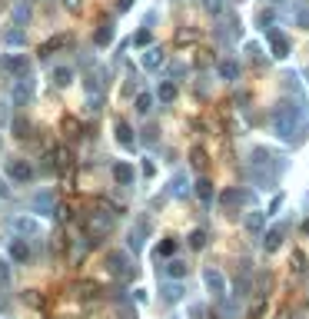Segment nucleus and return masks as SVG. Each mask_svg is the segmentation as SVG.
Segmentation results:
<instances>
[{
	"instance_id": "f257e3e1",
	"label": "nucleus",
	"mask_w": 309,
	"mask_h": 319,
	"mask_svg": "<svg viewBox=\"0 0 309 319\" xmlns=\"http://www.w3.org/2000/svg\"><path fill=\"white\" fill-rule=\"evenodd\" d=\"M7 176H10L13 183H30L33 180V166L27 160L13 157V160H7Z\"/></svg>"
},
{
	"instance_id": "f03ea898",
	"label": "nucleus",
	"mask_w": 309,
	"mask_h": 319,
	"mask_svg": "<svg viewBox=\"0 0 309 319\" xmlns=\"http://www.w3.org/2000/svg\"><path fill=\"white\" fill-rule=\"evenodd\" d=\"M4 67L10 70V73H17L20 80H24V77L30 73V60H27L24 53H13V57H7V60H4Z\"/></svg>"
},
{
	"instance_id": "7ed1b4c3",
	"label": "nucleus",
	"mask_w": 309,
	"mask_h": 319,
	"mask_svg": "<svg viewBox=\"0 0 309 319\" xmlns=\"http://www.w3.org/2000/svg\"><path fill=\"white\" fill-rule=\"evenodd\" d=\"M10 259L13 263H27V259H30V243H27V239H10Z\"/></svg>"
},
{
	"instance_id": "20e7f679",
	"label": "nucleus",
	"mask_w": 309,
	"mask_h": 319,
	"mask_svg": "<svg viewBox=\"0 0 309 319\" xmlns=\"http://www.w3.org/2000/svg\"><path fill=\"white\" fill-rule=\"evenodd\" d=\"M30 97H33V83H30V77H24V80L17 83V90H13V103L27 106V103H30Z\"/></svg>"
},
{
	"instance_id": "39448f33",
	"label": "nucleus",
	"mask_w": 309,
	"mask_h": 319,
	"mask_svg": "<svg viewBox=\"0 0 309 319\" xmlns=\"http://www.w3.org/2000/svg\"><path fill=\"white\" fill-rule=\"evenodd\" d=\"M13 230H17V233H24V236H37V233H40V223H37V219L20 216V219H13Z\"/></svg>"
},
{
	"instance_id": "423d86ee",
	"label": "nucleus",
	"mask_w": 309,
	"mask_h": 319,
	"mask_svg": "<svg viewBox=\"0 0 309 319\" xmlns=\"http://www.w3.org/2000/svg\"><path fill=\"white\" fill-rule=\"evenodd\" d=\"M110 230V216H107V213H96V216L93 219H90V236H103V233H107Z\"/></svg>"
},
{
	"instance_id": "0eeeda50",
	"label": "nucleus",
	"mask_w": 309,
	"mask_h": 319,
	"mask_svg": "<svg viewBox=\"0 0 309 319\" xmlns=\"http://www.w3.org/2000/svg\"><path fill=\"white\" fill-rule=\"evenodd\" d=\"M0 40H4L7 47H24L27 44V33H24V27H13V30H7Z\"/></svg>"
},
{
	"instance_id": "6e6552de",
	"label": "nucleus",
	"mask_w": 309,
	"mask_h": 319,
	"mask_svg": "<svg viewBox=\"0 0 309 319\" xmlns=\"http://www.w3.org/2000/svg\"><path fill=\"white\" fill-rule=\"evenodd\" d=\"M63 47H70V37H67V33H63V37H53V40H47V44L40 47V53H44V57H50V53L63 50Z\"/></svg>"
},
{
	"instance_id": "1a4fd4ad",
	"label": "nucleus",
	"mask_w": 309,
	"mask_h": 319,
	"mask_svg": "<svg viewBox=\"0 0 309 319\" xmlns=\"http://www.w3.org/2000/svg\"><path fill=\"white\" fill-rule=\"evenodd\" d=\"M53 166H57V170H67L70 166V163H73V153H70L67 150V146H57V150H53Z\"/></svg>"
},
{
	"instance_id": "9d476101",
	"label": "nucleus",
	"mask_w": 309,
	"mask_h": 319,
	"mask_svg": "<svg viewBox=\"0 0 309 319\" xmlns=\"http://www.w3.org/2000/svg\"><path fill=\"white\" fill-rule=\"evenodd\" d=\"M107 263H110V269H113L117 276H126V273H130V269H126V256H120V253H110Z\"/></svg>"
},
{
	"instance_id": "9b49d317",
	"label": "nucleus",
	"mask_w": 309,
	"mask_h": 319,
	"mask_svg": "<svg viewBox=\"0 0 309 319\" xmlns=\"http://www.w3.org/2000/svg\"><path fill=\"white\" fill-rule=\"evenodd\" d=\"M53 83H57V87H70V83H73V70H70V67H57V70H53Z\"/></svg>"
},
{
	"instance_id": "f8f14e48",
	"label": "nucleus",
	"mask_w": 309,
	"mask_h": 319,
	"mask_svg": "<svg viewBox=\"0 0 309 319\" xmlns=\"http://www.w3.org/2000/svg\"><path fill=\"white\" fill-rule=\"evenodd\" d=\"M13 137H20V140H27V137H30V123H27L24 117H17V120H13Z\"/></svg>"
},
{
	"instance_id": "ddd939ff",
	"label": "nucleus",
	"mask_w": 309,
	"mask_h": 319,
	"mask_svg": "<svg viewBox=\"0 0 309 319\" xmlns=\"http://www.w3.org/2000/svg\"><path fill=\"white\" fill-rule=\"evenodd\" d=\"M60 130L67 133V137H80V120L67 117V120H63V123H60Z\"/></svg>"
},
{
	"instance_id": "4468645a",
	"label": "nucleus",
	"mask_w": 309,
	"mask_h": 319,
	"mask_svg": "<svg viewBox=\"0 0 309 319\" xmlns=\"http://www.w3.org/2000/svg\"><path fill=\"white\" fill-rule=\"evenodd\" d=\"M113 176H117L120 183H130V180H133V166H126V163H117V166H113Z\"/></svg>"
},
{
	"instance_id": "2eb2a0df",
	"label": "nucleus",
	"mask_w": 309,
	"mask_h": 319,
	"mask_svg": "<svg viewBox=\"0 0 309 319\" xmlns=\"http://www.w3.org/2000/svg\"><path fill=\"white\" fill-rule=\"evenodd\" d=\"M117 137H120V143H123V146H133V133H130V126H126L123 120L117 123Z\"/></svg>"
},
{
	"instance_id": "dca6fc26",
	"label": "nucleus",
	"mask_w": 309,
	"mask_h": 319,
	"mask_svg": "<svg viewBox=\"0 0 309 319\" xmlns=\"http://www.w3.org/2000/svg\"><path fill=\"white\" fill-rule=\"evenodd\" d=\"M110 40H113V27H110V24H103L100 30H96V44H100V47H107Z\"/></svg>"
},
{
	"instance_id": "f3484780",
	"label": "nucleus",
	"mask_w": 309,
	"mask_h": 319,
	"mask_svg": "<svg viewBox=\"0 0 309 319\" xmlns=\"http://www.w3.org/2000/svg\"><path fill=\"white\" fill-rule=\"evenodd\" d=\"M33 207H37V213H44V210H50L53 207V193H40L37 200H33Z\"/></svg>"
},
{
	"instance_id": "a211bd4d",
	"label": "nucleus",
	"mask_w": 309,
	"mask_h": 319,
	"mask_svg": "<svg viewBox=\"0 0 309 319\" xmlns=\"http://www.w3.org/2000/svg\"><path fill=\"white\" fill-rule=\"evenodd\" d=\"M76 296H83V299L96 296V283H76Z\"/></svg>"
},
{
	"instance_id": "6ab92c4d",
	"label": "nucleus",
	"mask_w": 309,
	"mask_h": 319,
	"mask_svg": "<svg viewBox=\"0 0 309 319\" xmlns=\"http://www.w3.org/2000/svg\"><path fill=\"white\" fill-rule=\"evenodd\" d=\"M13 20H17V27H24L27 20H30V7H24V4H17V10H13Z\"/></svg>"
},
{
	"instance_id": "aec40b11",
	"label": "nucleus",
	"mask_w": 309,
	"mask_h": 319,
	"mask_svg": "<svg viewBox=\"0 0 309 319\" xmlns=\"http://www.w3.org/2000/svg\"><path fill=\"white\" fill-rule=\"evenodd\" d=\"M0 286H10V263L0 259Z\"/></svg>"
},
{
	"instance_id": "412c9836",
	"label": "nucleus",
	"mask_w": 309,
	"mask_h": 319,
	"mask_svg": "<svg viewBox=\"0 0 309 319\" xmlns=\"http://www.w3.org/2000/svg\"><path fill=\"white\" fill-rule=\"evenodd\" d=\"M173 97H177V87H173V83H163V87H160V100H173Z\"/></svg>"
},
{
	"instance_id": "4be33fe9",
	"label": "nucleus",
	"mask_w": 309,
	"mask_h": 319,
	"mask_svg": "<svg viewBox=\"0 0 309 319\" xmlns=\"http://www.w3.org/2000/svg\"><path fill=\"white\" fill-rule=\"evenodd\" d=\"M137 110H140V113L150 110V97H137Z\"/></svg>"
},
{
	"instance_id": "5701e85b",
	"label": "nucleus",
	"mask_w": 309,
	"mask_h": 319,
	"mask_svg": "<svg viewBox=\"0 0 309 319\" xmlns=\"http://www.w3.org/2000/svg\"><path fill=\"white\" fill-rule=\"evenodd\" d=\"M157 63H160V50H150L146 53V67H157Z\"/></svg>"
},
{
	"instance_id": "b1692460",
	"label": "nucleus",
	"mask_w": 309,
	"mask_h": 319,
	"mask_svg": "<svg viewBox=\"0 0 309 319\" xmlns=\"http://www.w3.org/2000/svg\"><path fill=\"white\" fill-rule=\"evenodd\" d=\"M183 273H186L183 263H170V276H183Z\"/></svg>"
},
{
	"instance_id": "393cba45",
	"label": "nucleus",
	"mask_w": 309,
	"mask_h": 319,
	"mask_svg": "<svg viewBox=\"0 0 309 319\" xmlns=\"http://www.w3.org/2000/svg\"><path fill=\"white\" fill-rule=\"evenodd\" d=\"M157 253H160V256H170V253H173V243H170V239H166V243H160Z\"/></svg>"
},
{
	"instance_id": "a878e982",
	"label": "nucleus",
	"mask_w": 309,
	"mask_h": 319,
	"mask_svg": "<svg viewBox=\"0 0 309 319\" xmlns=\"http://www.w3.org/2000/svg\"><path fill=\"white\" fill-rule=\"evenodd\" d=\"M117 7H120V10H126V7H130V0H117Z\"/></svg>"
},
{
	"instance_id": "bb28decb",
	"label": "nucleus",
	"mask_w": 309,
	"mask_h": 319,
	"mask_svg": "<svg viewBox=\"0 0 309 319\" xmlns=\"http://www.w3.org/2000/svg\"><path fill=\"white\" fill-rule=\"evenodd\" d=\"M67 7H70V10H76V7H80V4H76V0H67Z\"/></svg>"
}]
</instances>
